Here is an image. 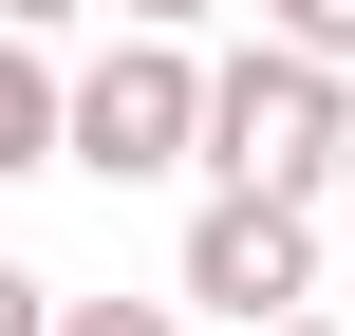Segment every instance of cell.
I'll use <instances>...</instances> for the list:
<instances>
[{"instance_id": "obj_1", "label": "cell", "mask_w": 355, "mask_h": 336, "mask_svg": "<svg viewBox=\"0 0 355 336\" xmlns=\"http://www.w3.org/2000/svg\"><path fill=\"white\" fill-rule=\"evenodd\" d=\"M206 187L337 206V187H355V75H337V56H300V37L206 56Z\"/></svg>"}, {"instance_id": "obj_2", "label": "cell", "mask_w": 355, "mask_h": 336, "mask_svg": "<svg viewBox=\"0 0 355 336\" xmlns=\"http://www.w3.org/2000/svg\"><path fill=\"white\" fill-rule=\"evenodd\" d=\"M75 168H94V187H168V168H206V56H187V37H112V56H75Z\"/></svg>"}, {"instance_id": "obj_3", "label": "cell", "mask_w": 355, "mask_h": 336, "mask_svg": "<svg viewBox=\"0 0 355 336\" xmlns=\"http://www.w3.org/2000/svg\"><path fill=\"white\" fill-rule=\"evenodd\" d=\"M168 299H206V318H300L318 299V206H281V187H206L187 206V262H168Z\"/></svg>"}, {"instance_id": "obj_4", "label": "cell", "mask_w": 355, "mask_h": 336, "mask_svg": "<svg viewBox=\"0 0 355 336\" xmlns=\"http://www.w3.org/2000/svg\"><path fill=\"white\" fill-rule=\"evenodd\" d=\"M0 168H75V75H56V37H0Z\"/></svg>"}, {"instance_id": "obj_5", "label": "cell", "mask_w": 355, "mask_h": 336, "mask_svg": "<svg viewBox=\"0 0 355 336\" xmlns=\"http://www.w3.org/2000/svg\"><path fill=\"white\" fill-rule=\"evenodd\" d=\"M262 37H300V56H337V75H355V0H262Z\"/></svg>"}, {"instance_id": "obj_6", "label": "cell", "mask_w": 355, "mask_h": 336, "mask_svg": "<svg viewBox=\"0 0 355 336\" xmlns=\"http://www.w3.org/2000/svg\"><path fill=\"white\" fill-rule=\"evenodd\" d=\"M56 336H187V299H56Z\"/></svg>"}, {"instance_id": "obj_7", "label": "cell", "mask_w": 355, "mask_h": 336, "mask_svg": "<svg viewBox=\"0 0 355 336\" xmlns=\"http://www.w3.org/2000/svg\"><path fill=\"white\" fill-rule=\"evenodd\" d=\"M0 336H56V281L37 262H0Z\"/></svg>"}, {"instance_id": "obj_8", "label": "cell", "mask_w": 355, "mask_h": 336, "mask_svg": "<svg viewBox=\"0 0 355 336\" xmlns=\"http://www.w3.org/2000/svg\"><path fill=\"white\" fill-rule=\"evenodd\" d=\"M112 19H131V37H206L225 0H112Z\"/></svg>"}, {"instance_id": "obj_9", "label": "cell", "mask_w": 355, "mask_h": 336, "mask_svg": "<svg viewBox=\"0 0 355 336\" xmlns=\"http://www.w3.org/2000/svg\"><path fill=\"white\" fill-rule=\"evenodd\" d=\"M75 19H94V0H0V37H75Z\"/></svg>"}, {"instance_id": "obj_10", "label": "cell", "mask_w": 355, "mask_h": 336, "mask_svg": "<svg viewBox=\"0 0 355 336\" xmlns=\"http://www.w3.org/2000/svg\"><path fill=\"white\" fill-rule=\"evenodd\" d=\"M262 336H355V318H318V299H300V318H262Z\"/></svg>"}]
</instances>
